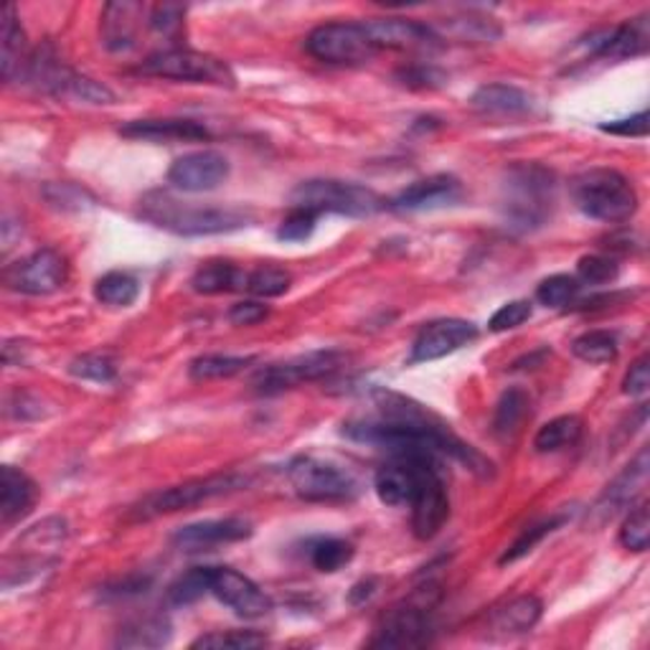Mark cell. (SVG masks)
<instances>
[{
  "mask_svg": "<svg viewBox=\"0 0 650 650\" xmlns=\"http://www.w3.org/2000/svg\"><path fill=\"white\" fill-rule=\"evenodd\" d=\"M374 399L382 409V422H348L344 424V437L378 447L394 458L453 460L478 478L493 476V462L485 455L453 435L447 424L414 399L389 389H376Z\"/></svg>",
  "mask_w": 650,
  "mask_h": 650,
  "instance_id": "6da1fadb",
  "label": "cell"
},
{
  "mask_svg": "<svg viewBox=\"0 0 650 650\" xmlns=\"http://www.w3.org/2000/svg\"><path fill=\"white\" fill-rule=\"evenodd\" d=\"M141 216L153 227L181 237L229 234V231H239L254 221V214L244 212V208L193 206L185 201H176L168 193H148L141 201Z\"/></svg>",
  "mask_w": 650,
  "mask_h": 650,
  "instance_id": "7a4b0ae2",
  "label": "cell"
},
{
  "mask_svg": "<svg viewBox=\"0 0 650 650\" xmlns=\"http://www.w3.org/2000/svg\"><path fill=\"white\" fill-rule=\"evenodd\" d=\"M556 178L541 162H516L501 185L503 216L516 231H533L552 219Z\"/></svg>",
  "mask_w": 650,
  "mask_h": 650,
  "instance_id": "3957f363",
  "label": "cell"
},
{
  "mask_svg": "<svg viewBox=\"0 0 650 650\" xmlns=\"http://www.w3.org/2000/svg\"><path fill=\"white\" fill-rule=\"evenodd\" d=\"M579 212L605 224H623L638 212V193L621 170L590 168L571 181Z\"/></svg>",
  "mask_w": 650,
  "mask_h": 650,
  "instance_id": "277c9868",
  "label": "cell"
},
{
  "mask_svg": "<svg viewBox=\"0 0 650 650\" xmlns=\"http://www.w3.org/2000/svg\"><path fill=\"white\" fill-rule=\"evenodd\" d=\"M292 208H308L313 214H340L351 219H366L386 208V201L366 185L333 181V178H313L303 181L290 193Z\"/></svg>",
  "mask_w": 650,
  "mask_h": 650,
  "instance_id": "5b68a950",
  "label": "cell"
},
{
  "mask_svg": "<svg viewBox=\"0 0 650 650\" xmlns=\"http://www.w3.org/2000/svg\"><path fill=\"white\" fill-rule=\"evenodd\" d=\"M440 600L437 585H424L414 590L401 605L392 607L382 617L374 638L369 640L371 648H420L428 646L432 638V610Z\"/></svg>",
  "mask_w": 650,
  "mask_h": 650,
  "instance_id": "8992f818",
  "label": "cell"
},
{
  "mask_svg": "<svg viewBox=\"0 0 650 650\" xmlns=\"http://www.w3.org/2000/svg\"><path fill=\"white\" fill-rule=\"evenodd\" d=\"M141 72L148 76H160V80L212 84V87L227 89L237 84V76L227 61L191 49H166L151 53L141 64Z\"/></svg>",
  "mask_w": 650,
  "mask_h": 650,
  "instance_id": "52a82bcc",
  "label": "cell"
},
{
  "mask_svg": "<svg viewBox=\"0 0 650 650\" xmlns=\"http://www.w3.org/2000/svg\"><path fill=\"white\" fill-rule=\"evenodd\" d=\"M244 485H250V478L242 473H216L206 478H193L181 485H170L166 491H158L145 498L141 506H135L137 518H156L162 514H178V510H189L198 503H206L219 495H229L242 491Z\"/></svg>",
  "mask_w": 650,
  "mask_h": 650,
  "instance_id": "ba28073f",
  "label": "cell"
},
{
  "mask_svg": "<svg viewBox=\"0 0 650 650\" xmlns=\"http://www.w3.org/2000/svg\"><path fill=\"white\" fill-rule=\"evenodd\" d=\"M305 49L313 59L323 61V64H338V67H353L366 64L378 53L374 38L369 36V31L363 23H323V26L313 28L305 38Z\"/></svg>",
  "mask_w": 650,
  "mask_h": 650,
  "instance_id": "9c48e42d",
  "label": "cell"
},
{
  "mask_svg": "<svg viewBox=\"0 0 650 650\" xmlns=\"http://www.w3.org/2000/svg\"><path fill=\"white\" fill-rule=\"evenodd\" d=\"M344 363H346V356L340 351H333V348H325V351H311V353L296 356V359L290 361L262 366L257 374L252 376V386L254 392L265 394V397H273V394L296 389L300 384L321 382L325 376H333L336 371L344 369Z\"/></svg>",
  "mask_w": 650,
  "mask_h": 650,
  "instance_id": "30bf717a",
  "label": "cell"
},
{
  "mask_svg": "<svg viewBox=\"0 0 650 650\" xmlns=\"http://www.w3.org/2000/svg\"><path fill=\"white\" fill-rule=\"evenodd\" d=\"M292 491L311 503H346L359 495V481L333 462L318 458H296L288 468Z\"/></svg>",
  "mask_w": 650,
  "mask_h": 650,
  "instance_id": "8fae6325",
  "label": "cell"
},
{
  "mask_svg": "<svg viewBox=\"0 0 650 650\" xmlns=\"http://www.w3.org/2000/svg\"><path fill=\"white\" fill-rule=\"evenodd\" d=\"M417 485L409 508H412V531L417 539L430 541L443 529L450 516V498L437 460L414 458Z\"/></svg>",
  "mask_w": 650,
  "mask_h": 650,
  "instance_id": "7c38bea8",
  "label": "cell"
},
{
  "mask_svg": "<svg viewBox=\"0 0 650 650\" xmlns=\"http://www.w3.org/2000/svg\"><path fill=\"white\" fill-rule=\"evenodd\" d=\"M69 275L67 260L57 250H38L5 269L8 288L23 296H51L64 288Z\"/></svg>",
  "mask_w": 650,
  "mask_h": 650,
  "instance_id": "4fadbf2b",
  "label": "cell"
},
{
  "mask_svg": "<svg viewBox=\"0 0 650 650\" xmlns=\"http://www.w3.org/2000/svg\"><path fill=\"white\" fill-rule=\"evenodd\" d=\"M221 605L234 610L239 617L254 621V617H265L273 610V602L250 577H244L242 571L231 567H212V590Z\"/></svg>",
  "mask_w": 650,
  "mask_h": 650,
  "instance_id": "5bb4252c",
  "label": "cell"
},
{
  "mask_svg": "<svg viewBox=\"0 0 650 650\" xmlns=\"http://www.w3.org/2000/svg\"><path fill=\"white\" fill-rule=\"evenodd\" d=\"M478 338V325L462 318H443L432 321L420 330V336L412 344L409 363H428L445 359L460 348H466Z\"/></svg>",
  "mask_w": 650,
  "mask_h": 650,
  "instance_id": "9a60e30c",
  "label": "cell"
},
{
  "mask_svg": "<svg viewBox=\"0 0 650 650\" xmlns=\"http://www.w3.org/2000/svg\"><path fill=\"white\" fill-rule=\"evenodd\" d=\"M582 46L592 59H630L640 57L650 46V23L648 13L638 19L625 21L615 28H600L592 31L585 38Z\"/></svg>",
  "mask_w": 650,
  "mask_h": 650,
  "instance_id": "2e32d148",
  "label": "cell"
},
{
  "mask_svg": "<svg viewBox=\"0 0 650 650\" xmlns=\"http://www.w3.org/2000/svg\"><path fill=\"white\" fill-rule=\"evenodd\" d=\"M229 178V160L216 151H196L181 156L168 170V181L178 191L206 193L219 189Z\"/></svg>",
  "mask_w": 650,
  "mask_h": 650,
  "instance_id": "e0dca14e",
  "label": "cell"
},
{
  "mask_svg": "<svg viewBox=\"0 0 650 650\" xmlns=\"http://www.w3.org/2000/svg\"><path fill=\"white\" fill-rule=\"evenodd\" d=\"M369 36L374 38L376 49H394V51H435L440 49L443 38L428 23L412 19H371L363 23Z\"/></svg>",
  "mask_w": 650,
  "mask_h": 650,
  "instance_id": "ac0fdd59",
  "label": "cell"
},
{
  "mask_svg": "<svg viewBox=\"0 0 650 650\" xmlns=\"http://www.w3.org/2000/svg\"><path fill=\"white\" fill-rule=\"evenodd\" d=\"M462 196V185L455 176L437 173L422 181H414L399 191L392 201H386V208L399 214H414V212H432V208H445L458 204Z\"/></svg>",
  "mask_w": 650,
  "mask_h": 650,
  "instance_id": "d6986e66",
  "label": "cell"
},
{
  "mask_svg": "<svg viewBox=\"0 0 650 650\" xmlns=\"http://www.w3.org/2000/svg\"><path fill=\"white\" fill-rule=\"evenodd\" d=\"M252 537V523L246 518H208V521L181 526L173 533V544L181 552H208L214 546L234 544Z\"/></svg>",
  "mask_w": 650,
  "mask_h": 650,
  "instance_id": "ffe728a7",
  "label": "cell"
},
{
  "mask_svg": "<svg viewBox=\"0 0 650 650\" xmlns=\"http://www.w3.org/2000/svg\"><path fill=\"white\" fill-rule=\"evenodd\" d=\"M648 447H643V450L638 453V458L633 460L630 466H625L623 473L602 491L598 501H594V506L590 508L592 521L605 523L615 514H621L623 508L633 506V501L638 498V493L643 491L648 483Z\"/></svg>",
  "mask_w": 650,
  "mask_h": 650,
  "instance_id": "44dd1931",
  "label": "cell"
},
{
  "mask_svg": "<svg viewBox=\"0 0 650 650\" xmlns=\"http://www.w3.org/2000/svg\"><path fill=\"white\" fill-rule=\"evenodd\" d=\"M145 8L141 3H107L99 15V36L107 51L128 53L137 44V28H141Z\"/></svg>",
  "mask_w": 650,
  "mask_h": 650,
  "instance_id": "7402d4cb",
  "label": "cell"
},
{
  "mask_svg": "<svg viewBox=\"0 0 650 650\" xmlns=\"http://www.w3.org/2000/svg\"><path fill=\"white\" fill-rule=\"evenodd\" d=\"M120 135L133 137L143 143H201L208 141L206 125L196 120H181V118H166V120H133L125 128H120Z\"/></svg>",
  "mask_w": 650,
  "mask_h": 650,
  "instance_id": "603a6c76",
  "label": "cell"
},
{
  "mask_svg": "<svg viewBox=\"0 0 650 650\" xmlns=\"http://www.w3.org/2000/svg\"><path fill=\"white\" fill-rule=\"evenodd\" d=\"M36 495V483L23 470L3 466L0 470V518L5 526L26 516L34 508Z\"/></svg>",
  "mask_w": 650,
  "mask_h": 650,
  "instance_id": "cb8c5ba5",
  "label": "cell"
},
{
  "mask_svg": "<svg viewBox=\"0 0 650 650\" xmlns=\"http://www.w3.org/2000/svg\"><path fill=\"white\" fill-rule=\"evenodd\" d=\"M417 485V470L414 458H397L392 466H384L374 478V491L378 501L386 506L401 508L412 503Z\"/></svg>",
  "mask_w": 650,
  "mask_h": 650,
  "instance_id": "d4e9b609",
  "label": "cell"
},
{
  "mask_svg": "<svg viewBox=\"0 0 650 650\" xmlns=\"http://www.w3.org/2000/svg\"><path fill=\"white\" fill-rule=\"evenodd\" d=\"M470 105H473L478 112L516 118V115L531 112L533 99L526 95L523 89L514 87V84H483V87H478L476 95L470 97Z\"/></svg>",
  "mask_w": 650,
  "mask_h": 650,
  "instance_id": "484cf974",
  "label": "cell"
},
{
  "mask_svg": "<svg viewBox=\"0 0 650 650\" xmlns=\"http://www.w3.org/2000/svg\"><path fill=\"white\" fill-rule=\"evenodd\" d=\"M26 64V34L15 15V5L8 3L3 8V19H0V67H3L5 82H13V76L21 74V67Z\"/></svg>",
  "mask_w": 650,
  "mask_h": 650,
  "instance_id": "4316f807",
  "label": "cell"
},
{
  "mask_svg": "<svg viewBox=\"0 0 650 650\" xmlns=\"http://www.w3.org/2000/svg\"><path fill=\"white\" fill-rule=\"evenodd\" d=\"M191 288L198 296H221V292L244 290L246 273L231 265V262H206L193 273Z\"/></svg>",
  "mask_w": 650,
  "mask_h": 650,
  "instance_id": "83f0119b",
  "label": "cell"
},
{
  "mask_svg": "<svg viewBox=\"0 0 650 650\" xmlns=\"http://www.w3.org/2000/svg\"><path fill=\"white\" fill-rule=\"evenodd\" d=\"M541 610H544V605H541L539 598L521 594V598H514L508 605L495 610L491 623L495 630L506 633V636H521V633H529L541 621Z\"/></svg>",
  "mask_w": 650,
  "mask_h": 650,
  "instance_id": "f1b7e54d",
  "label": "cell"
},
{
  "mask_svg": "<svg viewBox=\"0 0 650 650\" xmlns=\"http://www.w3.org/2000/svg\"><path fill=\"white\" fill-rule=\"evenodd\" d=\"M254 356H229V353H204L189 363V376L193 382H212V378H231L250 366Z\"/></svg>",
  "mask_w": 650,
  "mask_h": 650,
  "instance_id": "f546056e",
  "label": "cell"
},
{
  "mask_svg": "<svg viewBox=\"0 0 650 650\" xmlns=\"http://www.w3.org/2000/svg\"><path fill=\"white\" fill-rule=\"evenodd\" d=\"M529 407H531L529 394L518 389V386H510V389L503 392L498 405H495V417H493L495 435L514 437L518 428L523 424L526 414H529Z\"/></svg>",
  "mask_w": 650,
  "mask_h": 650,
  "instance_id": "4dcf8cb0",
  "label": "cell"
},
{
  "mask_svg": "<svg viewBox=\"0 0 650 650\" xmlns=\"http://www.w3.org/2000/svg\"><path fill=\"white\" fill-rule=\"evenodd\" d=\"M582 437V420L577 414H562L556 420L546 422L533 437V450L537 453H559L564 447H571Z\"/></svg>",
  "mask_w": 650,
  "mask_h": 650,
  "instance_id": "1f68e13d",
  "label": "cell"
},
{
  "mask_svg": "<svg viewBox=\"0 0 650 650\" xmlns=\"http://www.w3.org/2000/svg\"><path fill=\"white\" fill-rule=\"evenodd\" d=\"M564 521H567V516H564V514H554V516L544 518V521H537V523L526 526V529L516 537L514 544H510L506 549V552L501 554L498 564H503V567H506V564H514L518 559H523V556L531 554L533 549H537L541 544V541H544L549 537V533H554L556 529H559V526Z\"/></svg>",
  "mask_w": 650,
  "mask_h": 650,
  "instance_id": "d6a6232c",
  "label": "cell"
},
{
  "mask_svg": "<svg viewBox=\"0 0 650 650\" xmlns=\"http://www.w3.org/2000/svg\"><path fill=\"white\" fill-rule=\"evenodd\" d=\"M141 296V285L128 273H107L95 285V298L110 308H130Z\"/></svg>",
  "mask_w": 650,
  "mask_h": 650,
  "instance_id": "836d02e7",
  "label": "cell"
},
{
  "mask_svg": "<svg viewBox=\"0 0 650 650\" xmlns=\"http://www.w3.org/2000/svg\"><path fill=\"white\" fill-rule=\"evenodd\" d=\"M170 636V623L166 617H145V621H137L128 625L125 630H120L118 646L122 648H160L168 646Z\"/></svg>",
  "mask_w": 650,
  "mask_h": 650,
  "instance_id": "e575fe53",
  "label": "cell"
},
{
  "mask_svg": "<svg viewBox=\"0 0 650 650\" xmlns=\"http://www.w3.org/2000/svg\"><path fill=\"white\" fill-rule=\"evenodd\" d=\"M308 556H311V564L318 571H325V575H333V571L344 569L348 562L353 559V544L346 539H336V537H323L311 541L308 546Z\"/></svg>",
  "mask_w": 650,
  "mask_h": 650,
  "instance_id": "d590c367",
  "label": "cell"
},
{
  "mask_svg": "<svg viewBox=\"0 0 650 650\" xmlns=\"http://www.w3.org/2000/svg\"><path fill=\"white\" fill-rule=\"evenodd\" d=\"M571 353L585 363H610L617 359V336L610 330H587L582 336L575 338L571 344Z\"/></svg>",
  "mask_w": 650,
  "mask_h": 650,
  "instance_id": "8d00e7d4",
  "label": "cell"
},
{
  "mask_svg": "<svg viewBox=\"0 0 650 650\" xmlns=\"http://www.w3.org/2000/svg\"><path fill=\"white\" fill-rule=\"evenodd\" d=\"M212 590V567H193L185 571L183 577H178L168 590L170 605H191L198 598H204Z\"/></svg>",
  "mask_w": 650,
  "mask_h": 650,
  "instance_id": "74e56055",
  "label": "cell"
},
{
  "mask_svg": "<svg viewBox=\"0 0 650 650\" xmlns=\"http://www.w3.org/2000/svg\"><path fill=\"white\" fill-rule=\"evenodd\" d=\"M292 277L288 269L282 267H257L252 273H246V292H252L254 298H280L290 290Z\"/></svg>",
  "mask_w": 650,
  "mask_h": 650,
  "instance_id": "f35d334b",
  "label": "cell"
},
{
  "mask_svg": "<svg viewBox=\"0 0 650 650\" xmlns=\"http://www.w3.org/2000/svg\"><path fill=\"white\" fill-rule=\"evenodd\" d=\"M579 292H582V285H579L575 275H552L541 280L537 288V300L544 308H567L575 305Z\"/></svg>",
  "mask_w": 650,
  "mask_h": 650,
  "instance_id": "ab89813d",
  "label": "cell"
},
{
  "mask_svg": "<svg viewBox=\"0 0 650 650\" xmlns=\"http://www.w3.org/2000/svg\"><path fill=\"white\" fill-rule=\"evenodd\" d=\"M267 638L257 630H227V633H206L196 638L191 648H208V650H252L265 646Z\"/></svg>",
  "mask_w": 650,
  "mask_h": 650,
  "instance_id": "60d3db41",
  "label": "cell"
},
{
  "mask_svg": "<svg viewBox=\"0 0 650 650\" xmlns=\"http://www.w3.org/2000/svg\"><path fill=\"white\" fill-rule=\"evenodd\" d=\"M621 544L628 552H646L650 544V508L648 503H640L630 510V516L623 521L621 529Z\"/></svg>",
  "mask_w": 650,
  "mask_h": 650,
  "instance_id": "b9f144b4",
  "label": "cell"
},
{
  "mask_svg": "<svg viewBox=\"0 0 650 650\" xmlns=\"http://www.w3.org/2000/svg\"><path fill=\"white\" fill-rule=\"evenodd\" d=\"M621 267L615 260L605 257V254H587L577 262V280L579 285H610L617 280Z\"/></svg>",
  "mask_w": 650,
  "mask_h": 650,
  "instance_id": "7bdbcfd3",
  "label": "cell"
},
{
  "mask_svg": "<svg viewBox=\"0 0 650 650\" xmlns=\"http://www.w3.org/2000/svg\"><path fill=\"white\" fill-rule=\"evenodd\" d=\"M69 371H72V376L76 378H87V382H97V384H107L118 376L115 363L107 359V356H99V353L76 356V359L69 363Z\"/></svg>",
  "mask_w": 650,
  "mask_h": 650,
  "instance_id": "ee69618b",
  "label": "cell"
},
{
  "mask_svg": "<svg viewBox=\"0 0 650 650\" xmlns=\"http://www.w3.org/2000/svg\"><path fill=\"white\" fill-rule=\"evenodd\" d=\"M67 537V521L64 518H46V521L36 523L34 529L26 531V537L21 539V546L26 549H38V552H46V549L57 546Z\"/></svg>",
  "mask_w": 650,
  "mask_h": 650,
  "instance_id": "f6af8a7d",
  "label": "cell"
},
{
  "mask_svg": "<svg viewBox=\"0 0 650 650\" xmlns=\"http://www.w3.org/2000/svg\"><path fill=\"white\" fill-rule=\"evenodd\" d=\"M315 224H318V214L308 212V208H292L277 229V239L280 242H305L313 237Z\"/></svg>",
  "mask_w": 650,
  "mask_h": 650,
  "instance_id": "bcb514c9",
  "label": "cell"
},
{
  "mask_svg": "<svg viewBox=\"0 0 650 650\" xmlns=\"http://www.w3.org/2000/svg\"><path fill=\"white\" fill-rule=\"evenodd\" d=\"M533 308L529 300H510V303L501 305L498 311L493 313V318L488 321V328L493 333H503V330H514L518 325H523L531 318Z\"/></svg>",
  "mask_w": 650,
  "mask_h": 650,
  "instance_id": "7dc6e473",
  "label": "cell"
},
{
  "mask_svg": "<svg viewBox=\"0 0 650 650\" xmlns=\"http://www.w3.org/2000/svg\"><path fill=\"white\" fill-rule=\"evenodd\" d=\"M183 15H185V8L183 5H176V3H162L156 5L151 11V28L156 31L160 36H168L173 38L181 34L183 28Z\"/></svg>",
  "mask_w": 650,
  "mask_h": 650,
  "instance_id": "c3c4849f",
  "label": "cell"
},
{
  "mask_svg": "<svg viewBox=\"0 0 650 650\" xmlns=\"http://www.w3.org/2000/svg\"><path fill=\"white\" fill-rule=\"evenodd\" d=\"M650 389V359L648 353L640 356L630 363L628 374L623 378V392L628 394V397H643Z\"/></svg>",
  "mask_w": 650,
  "mask_h": 650,
  "instance_id": "681fc988",
  "label": "cell"
},
{
  "mask_svg": "<svg viewBox=\"0 0 650 650\" xmlns=\"http://www.w3.org/2000/svg\"><path fill=\"white\" fill-rule=\"evenodd\" d=\"M8 412L19 417V420H41V417L49 414L44 409L41 397H36V394H28V392H15L11 401H8Z\"/></svg>",
  "mask_w": 650,
  "mask_h": 650,
  "instance_id": "f907efd6",
  "label": "cell"
},
{
  "mask_svg": "<svg viewBox=\"0 0 650 650\" xmlns=\"http://www.w3.org/2000/svg\"><path fill=\"white\" fill-rule=\"evenodd\" d=\"M648 110L633 115V118L625 120H613V122H602L600 130L610 135H621V137H646L648 135Z\"/></svg>",
  "mask_w": 650,
  "mask_h": 650,
  "instance_id": "816d5d0a",
  "label": "cell"
},
{
  "mask_svg": "<svg viewBox=\"0 0 650 650\" xmlns=\"http://www.w3.org/2000/svg\"><path fill=\"white\" fill-rule=\"evenodd\" d=\"M399 80H401V84H407V87L432 89V87H440V84L445 82V74H443V72H437L435 67L417 64V67L401 69V72H399Z\"/></svg>",
  "mask_w": 650,
  "mask_h": 650,
  "instance_id": "f5cc1de1",
  "label": "cell"
},
{
  "mask_svg": "<svg viewBox=\"0 0 650 650\" xmlns=\"http://www.w3.org/2000/svg\"><path fill=\"white\" fill-rule=\"evenodd\" d=\"M269 315L267 305L257 303V300H244V303L231 305L229 311V321L234 325H257Z\"/></svg>",
  "mask_w": 650,
  "mask_h": 650,
  "instance_id": "db71d44e",
  "label": "cell"
},
{
  "mask_svg": "<svg viewBox=\"0 0 650 650\" xmlns=\"http://www.w3.org/2000/svg\"><path fill=\"white\" fill-rule=\"evenodd\" d=\"M148 587H151V577H125V579H120V582H115V585H110L107 587V594H110V598H133V594H143V592H148Z\"/></svg>",
  "mask_w": 650,
  "mask_h": 650,
  "instance_id": "11a10c76",
  "label": "cell"
},
{
  "mask_svg": "<svg viewBox=\"0 0 650 650\" xmlns=\"http://www.w3.org/2000/svg\"><path fill=\"white\" fill-rule=\"evenodd\" d=\"M374 592H376V579H361V582H356L351 587L348 600H351V605H363V602L374 598Z\"/></svg>",
  "mask_w": 650,
  "mask_h": 650,
  "instance_id": "9f6ffc18",
  "label": "cell"
}]
</instances>
